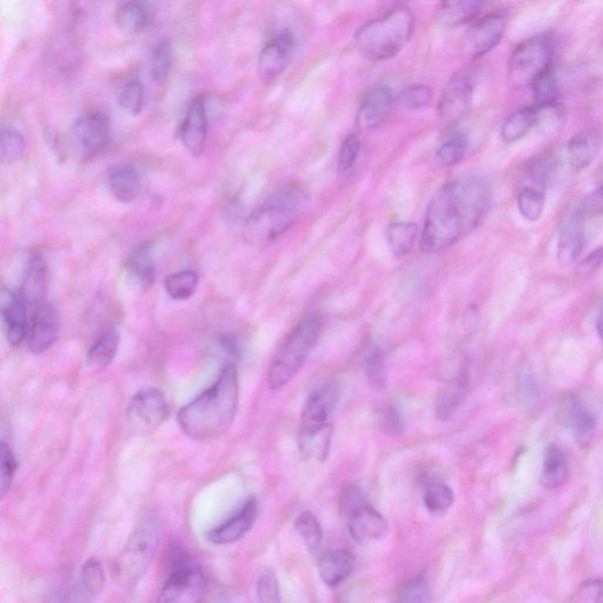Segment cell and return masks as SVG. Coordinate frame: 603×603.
<instances>
[{
  "label": "cell",
  "mask_w": 603,
  "mask_h": 603,
  "mask_svg": "<svg viewBox=\"0 0 603 603\" xmlns=\"http://www.w3.org/2000/svg\"><path fill=\"white\" fill-rule=\"evenodd\" d=\"M492 198L493 187L485 176L466 175L443 185L428 204L422 251L439 253L472 234L485 220Z\"/></svg>",
  "instance_id": "cell-1"
},
{
  "label": "cell",
  "mask_w": 603,
  "mask_h": 603,
  "mask_svg": "<svg viewBox=\"0 0 603 603\" xmlns=\"http://www.w3.org/2000/svg\"><path fill=\"white\" fill-rule=\"evenodd\" d=\"M240 402L235 364L228 363L217 381L178 413L182 432L194 440H212L231 427Z\"/></svg>",
  "instance_id": "cell-2"
},
{
  "label": "cell",
  "mask_w": 603,
  "mask_h": 603,
  "mask_svg": "<svg viewBox=\"0 0 603 603\" xmlns=\"http://www.w3.org/2000/svg\"><path fill=\"white\" fill-rule=\"evenodd\" d=\"M340 392L339 384L330 382L315 390L304 404L297 427V446L303 459H327L333 436L330 420L339 403Z\"/></svg>",
  "instance_id": "cell-3"
},
{
  "label": "cell",
  "mask_w": 603,
  "mask_h": 603,
  "mask_svg": "<svg viewBox=\"0 0 603 603\" xmlns=\"http://www.w3.org/2000/svg\"><path fill=\"white\" fill-rule=\"evenodd\" d=\"M415 16L407 6H397L356 32L354 43L364 58L387 61L399 53L413 35Z\"/></svg>",
  "instance_id": "cell-4"
},
{
  "label": "cell",
  "mask_w": 603,
  "mask_h": 603,
  "mask_svg": "<svg viewBox=\"0 0 603 603\" xmlns=\"http://www.w3.org/2000/svg\"><path fill=\"white\" fill-rule=\"evenodd\" d=\"M323 323L320 317L309 315L297 324L276 351L268 370V386L274 392L293 381L320 340Z\"/></svg>",
  "instance_id": "cell-5"
},
{
  "label": "cell",
  "mask_w": 603,
  "mask_h": 603,
  "mask_svg": "<svg viewBox=\"0 0 603 603\" xmlns=\"http://www.w3.org/2000/svg\"><path fill=\"white\" fill-rule=\"evenodd\" d=\"M308 196L298 185L290 184L271 195L249 220V227L263 240L273 241L286 233L306 209Z\"/></svg>",
  "instance_id": "cell-6"
},
{
  "label": "cell",
  "mask_w": 603,
  "mask_h": 603,
  "mask_svg": "<svg viewBox=\"0 0 603 603\" xmlns=\"http://www.w3.org/2000/svg\"><path fill=\"white\" fill-rule=\"evenodd\" d=\"M340 510L354 540L373 542L387 535L389 530L387 520L379 510L370 505L359 487L350 485L343 489Z\"/></svg>",
  "instance_id": "cell-7"
},
{
  "label": "cell",
  "mask_w": 603,
  "mask_h": 603,
  "mask_svg": "<svg viewBox=\"0 0 603 603\" xmlns=\"http://www.w3.org/2000/svg\"><path fill=\"white\" fill-rule=\"evenodd\" d=\"M553 44L547 35L526 39L508 59V78L518 88L530 86L543 72L552 68Z\"/></svg>",
  "instance_id": "cell-8"
},
{
  "label": "cell",
  "mask_w": 603,
  "mask_h": 603,
  "mask_svg": "<svg viewBox=\"0 0 603 603\" xmlns=\"http://www.w3.org/2000/svg\"><path fill=\"white\" fill-rule=\"evenodd\" d=\"M159 542V528L152 515L139 520L123 549L121 556L122 573L130 582L143 578L154 560Z\"/></svg>",
  "instance_id": "cell-9"
},
{
  "label": "cell",
  "mask_w": 603,
  "mask_h": 603,
  "mask_svg": "<svg viewBox=\"0 0 603 603\" xmlns=\"http://www.w3.org/2000/svg\"><path fill=\"white\" fill-rule=\"evenodd\" d=\"M110 141V119L102 111H86L71 125V147L82 161H90L101 155L109 147Z\"/></svg>",
  "instance_id": "cell-10"
},
{
  "label": "cell",
  "mask_w": 603,
  "mask_h": 603,
  "mask_svg": "<svg viewBox=\"0 0 603 603\" xmlns=\"http://www.w3.org/2000/svg\"><path fill=\"white\" fill-rule=\"evenodd\" d=\"M476 82V72L469 68L457 71L449 79L437 106V115L445 127H453L468 115L472 108Z\"/></svg>",
  "instance_id": "cell-11"
},
{
  "label": "cell",
  "mask_w": 603,
  "mask_h": 603,
  "mask_svg": "<svg viewBox=\"0 0 603 603\" xmlns=\"http://www.w3.org/2000/svg\"><path fill=\"white\" fill-rule=\"evenodd\" d=\"M207 581L201 569L180 561L165 581L156 603H202Z\"/></svg>",
  "instance_id": "cell-12"
},
{
  "label": "cell",
  "mask_w": 603,
  "mask_h": 603,
  "mask_svg": "<svg viewBox=\"0 0 603 603\" xmlns=\"http://www.w3.org/2000/svg\"><path fill=\"white\" fill-rule=\"evenodd\" d=\"M61 318L51 303L43 302L30 316L26 343L31 353L39 355L48 351L58 339Z\"/></svg>",
  "instance_id": "cell-13"
},
{
  "label": "cell",
  "mask_w": 603,
  "mask_h": 603,
  "mask_svg": "<svg viewBox=\"0 0 603 603\" xmlns=\"http://www.w3.org/2000/svg\"><path fill=\"white\" fill-rule=\"evenodd\" d=\"M295 51V37L282 31L263 46L258 56V74L265 82L273 81L287 70Z\"/></svg>",
  "instance_id": "cell-14"
},
{
  "label": "cell",
  "mask_w": 603,
  "mask_h": 603,
  "mask_svg": "<svg viewBox=\"0 0 603 603\" xmlns=\"http://www.w3.org/2000/svg\"><path fill=\"white\" fill-rule=\"evenodd\" d=\"M396 104L394 92L388 85H375L363 96L357 111V128L364 132L379 129L387 121Z\"/></svg>",
  "instance_id": "cell-15"
},
{
  "label": "cell",
  "mask_w": 603,
  "mask_h": 603,
  "mask_svg": "<svg viewBox=\"0 0 603 603\" xmlns=\"http://www.w3.org/2000/svg\"><path fill=\"white\" fill-rule=\"evenodd\" d=\"M209 118L207 105L201 96L192 98L183 117L180 137L184 148L194 157H200L207 145Z\"/></svg>",
  "instance_id": "cell-16"
},
{
  "label": "cell",
  "mask_w": 603,
  "mask_h": 603,
  "mask_svg": "<svg viewBox=\"0 0 603 603\" xmlns=\"http://www.w3.org/2000/svg\"><path fill=\"white\" fill-rule=\"evenodd\" d=\"M507 24V16L501 12L479 19L467 35V46L472 56L482 57L496 48L505 36Z\"/></svg>",
  "instance_id": "cell-17"
},
{
  "label": "cell",
  "mask_w": 603,
  "mask_h": 603,
  "mask_svg": "<svg viewBox=\"0 0 603 603\" xmlns=\"http://www.w3.org/2000/svg\"><path fill=\"white\" fill-rule=\"evenodd\" d=\"M131 420L142 423L148 429L162 426L169 416V404L156 388H145L132 397L129 406Z\"/></svg>",
  "instance_id": "cell-18"
},
{
  "label": "cell",
  "mask_w": 603,
  "mask_h": 603,
  "mask_svg": "<svg viewBox=\"0 0 603 603\" xmlns=\"http://www.w3.org/2000/svg\"><path fill=\"white\" fill-rule=\"evenodd\" d=\"M257 514V500L251 498L222 525L211 529L207 534V540L216 546L231 545V543L241 540L255 525Z\"/></svg>",
  "instance_id": "cell-19"
},
{
  "label": "cell",
  "mask_w": 603,
  "mask_h": 603,
  "mask_svg": "<svg viewBox=\"0 0 603 603\" xmlns=\"http://www.w3.org/2000/svg\"><path fill=\"white\" fill-rule=\"evenodd\" d=\"M2 320L6 340L11 346H21L28 336L30 322L28 303L24 301L21 294L4 291Z\"/></svg>",
  "instance_id": "cell-20"
},
{
  "label": "cell",
  "mask_w": 603,
  "mask_h": 603,
  "mask_svg": "<svg viewBox=\"0 0 603 603\" xmlns=\"http://www.w3.org/2000/svg\"><path fill=\"white\" fill-rule=\"evenodd\" d=\"M586 218L576 208L562 222L558 240V260L562 265H572L579 260L585 248Z\"/></svg>",
  "instance_id": "cell-21"
},
{
  "label": "cell",
  "mask_w": 603,
  "mask_h": 603,
  "mask_svg": "<svg viewBox=\"0 0 603 603\" xmlns=\"http://www.w3.org/2000/svg\"><path fill=\"white\" fill-rule=\"evenodd\" d=\"M563 420L573 430L579 447H591L596 433V419L591 410L581 402L578 396L571 394L563 401Z\"/></svg>",
  "instance_id": "cell-22"
},
{
  "label": "cell",
  "mask_w": 603,
  "mask_h": 603,
  "mask_svg": "<svg viewBox=\"0 0 603 603\" xmlns=\"http://www.w3.org/2000/svg\"><path fill=\"white\" fill-rule=\"evenodd\" d=\"M603 135L598 129H588L575 135L567 145L569 164L574 171L586 170L599 156Z\"/></svg>",
  "instance_id": "cell-23"
},
{
  "label": "cell",
  "mask_w": 603,
  "mask_h": 603,
  "mask_svg": "<svg viewBox=\"0 0 603 603\" xmlns=\"http://www.w3.org/2000/svg\"><path fill=\"white\" fill-rule=\"evenodd\" d=\"M108 187L111 195L121 203H131L141 194V174L134 163L121 162L109 171Z\"/></svg>",
  "instance_id": "cell-24"
},
{
  "label": "cell",
  "mask_w": 603,
  "mask_h": 603,
  "mask_svg": "<svg viewBox=\"0 0 603 603\" xmlns=\"http://www.w3.org/2000/svg\"><path fill=\"white\" fill-rule=\"evenodd\" d=\"M355 565L356 559L353 553L346 549H335L321 556L317 569L324 585L337 587L353 574Z\"/></svg>",
  "instance_id": "cell-25"
},
{
  "label": "cell",
  "mask_w": 603,
  "mask_h": 603,
  "mask_svg": "<svg viewBox=\"0 0 603 603\" xmlns=\"http://www.w3.org/2000/svg\"><path fill=\"white\" fill-rule=\"evenodd\" d=\"M48 290V265L41 254L32 255L26 265L23 284L19 294L24 301L37 307L44 302Z\"/></svg>",
  "instance_id": "cell-26"
},
{
  "label": "cell",
  "mask_w": 603,
  "mask_h": 603,
  "mask_svg": "<svg viewBox=\"0 0 603 603\" xmlns=\"http://www.w3.org/2000/svg\"><path fill=\"white\" fill-rule=\"evenodd\" d=\"M119 331L116 327L105 328L96 336L95 342L90 347L86 361L92 370L103 371L114 362L117 355Z\"/></svg>",
  "instance_id": "cell-27"
},
{
  "label": "cell",
  "mask_w": 603,
  "mask_h": 603,
  "mask_svg": "<svg viewBox=\"0 0 603 603\" xmlns=\"http://www.w3.org/2000/svg\"><path fill=\"white\" fill-rule=\"evenodd\" d=\"M568 460L563 450L556 446H548L543 456L541 486L546 490H556L565 485L568 479Z\"/></svg>",
  "instance_id": "cell-28"
},
{
  "label": "cell",
  "mask_w": 603,
  "mask_h": 603,
  "mask_svg": "<svg viewBox=\"0 0 603 603\" xmlns=\"http://www.w3.org/2000/svg\"><path fill=\"white\" fill-rule=\"evenodd\" d=\"M128 275L132 283L141 290L154 286L156 280V264L148 245H141L129 257Z\"/></svg>",
  "instance_id": "cell-29"
},
{
  "label": "cell",
  "mask_w": 603,
  "mask_h": 603,
  "mask_svg": "<svg viewBox=\"0 0 603 603\" xmlns=\"http://www.w3.org/2000/svg\"><path fill=\"white\" fill-rule=\"evenodd\" d=\"M483 3L477 0H456L445 2L437 8V21L448 28H455L469 22L480 15Z\"/></svg>",
  "instance_id": "cell-30"
},
{
  "label": "cell",
  "mask_w": 603,
  "mask_h": 603,
  "mask_svg": "<svg viewBox=\"0 0 603 603\" xmlns=\"http://www.w3.org/2000/svg\"><path fill=\"white\" fill-rule=\"evenodd\" d=\"M115 19L118 28L123 32L129 33V35H137V33L148 28L151 21V11L147 3H122L116 10Z\"/></svg>",
  "instance_id": "cell-31"
},
{
  "label": "cell",
  "mask_w": 603,
  "mask_h": 603,
  "mask_svg": "<svg viewBox=\"0 0 603 603\" xmlns=\"http://www.w3.org/2000/svg\"><path fill=\"white\" fill-rule=\"evenodd\" d=\"M468 377L467 371L456 377L448 384V387L441 392L436 401V416L441 421L452 419L456 410L460 408L465 400L467 393Z\"/></svg>",
  "instance_id": "cell-32"
},
{
  "label": "cell",
  "mask_w": 603,
  "mask_h": 603,
  "mask_svg": "<svg viewBox=\"0 0 603 603\" xmlns=\"http://www.w3.org/2000/svg\"><path fill=\"white\" fill-rule=\"evenodd\" d=\"M536 123V108L535 106H527L522 108L513 115H510L506 122L503 123L501 135L503 141L514 143L525 137L530 130L535 128Z\"/></svg>",
  "instance_id": "cell-33"
},
{
  "label": "cell",
  "mask_w": 603,
  "mask_h": 603,
  "mask_svg": "<svg viewBox=\"0 0 603 603\" xmlns=\"http://www.w3.org/2000/svg\"><path fill=\"white\" fill-rule=\"evenodd\" d=\"M419 236V227L410 222H394L388 225L386 231L390 250L397 257L407 255L413 249Z\"/></svg>",
  "instance_id": "cell-34"
},
{
  "label": "cell",
  "mask_w": 603,
  "mask_h": 603,
  "mask_svg": "<svg viewBox=\"0 0 603 603\" xmlns=\"http://www.w3.org/2000/svg\"><path fill=\"white\" fill-rule=\"evenodd\" d=\"M469 138L463 131H456L436 151V163L442 168H452L467 155Z\"/></svg>",
  "instance_id": "cell-35"
},
{
  "label": "cell",
  "mask_w": 603,
  "mask_h": 603,
  "mask_svg": "<svg viewBox=\"0 0 603 603\" xmlns=\"http://www.w3.org/2000/svg\"><path fill=\"white\" fill-rule=\"evenodd\" d=\"M455 495L453 489L440 481L427 483L423 493V502L430 513L441 514L454 505Z\"/></svg>",
  "instance_id": "cell-36"
},
{
  "label": "cell",
  "mask_w": 603,
  "mask_h": 603,
  "mask_svg": "<svg viewBox=\"0 0 603 603\" xmlns=\"http://www.w3.org/2000/svg\"><path fill=\"white\" fill-rule=\"evenodd\" d=\"M198 286V274L194 270H183L165 278L164 287L172 300H188Z\"/></svg>",
  "instance_id": "cell-37"
},
{
  "label": "cell",
  "mask_w": 603,
  "mask_h": 603,
  "mask_svg": "<svg viewBox=\"0 0 603 603\" xmlns=\"http://www.w3.org/2000/svg\"><path fill=\"white\" fill-rule=\"evenodd\" d=\"M546 205V191L533 187H523L518 196V208L526 221H539Z\"/></svg>",
  "instance_id": "cell-38"
},
{
  "label": "cell",
  "mask_w": 603,
  "mask_h": 603,
  "mask_svg": "<svg viewBox=\"0 0 603 603\" xmlns=\"http://www.w3.org/2000/svg\"><path fill=\"white\" fill-rule=\"evenodd\" d=\"M536 123L535 128L539 134L549 136L556 134L566 121V110L558 104L547 106H535Z\"/></svg>",
  "instance_id": "cell-39"
},
{
  "label": "cell",
  "mask_w": 603,
  "mask_h": 603,
  "mask_svg": "<svg viewBox=\"0 0 603 603\" xmlns=\"http://www.w3.org/2000/svg\"><path fill=\"white\" fill-rule=\"evenodd\" d=\"M536 106H547L559 103L560 88L552 68L543 72L532 85Z\"/></svg>",
  "instance_id": "cell-40"
},
{
  "label": "cell",
  "mask_w": 603,
  "mask_h": 603,
  "mask_svg": "<svg viewBox=\"0 0 603 603\" xmlns=\"http://www.w3.org/2000/svg\"><path fill=\"white\" fill-rule=\"evenodd\" d=\"M295 529L304 541L308 551L313 554L317 553L322 545L323 532L316 516L308 510L301 513L296 518Z\"/></svg>",
  "instance_id": "cell-41"
},
{
  "label": "cell",
  "mask_w": 603,
  "mask_h": 603,
  "mask_svg": "<svg viewBox=\"0 0 603 603\" xmlns=\"http://www.w3.org/2000/svg\"><path fill=\"white\" fill-rule=\"evenodd\" d=\"M118 102L131 115H139L145 105V88L139 79H130L119 91Z\"/></svg>",
  "instance_id": "cell-42"
},
{
  "label": "cell",
  "mask_w": 603,
  "mask_h": 603,
  "mask_svg": "<svg viewBox=\"0 0 603 603\" xmlns=\"http://www.w3.org/2000/svg\"><path fill=\"white\" fill-rule=\"evenodd\" d=\"M26 142L24 136L16 129L8 128L2 132V142H0V154L2 161L6 164H13L21 161L25 154Z\"/></svg>",
  "instance_id": "cell-43"
},
{
  "label": "cell",
  "mask_w": 603,
  "mask_h": 603,
  "mask_svg": "<svg viewBox=\"0 0 603 603\" xmlns=\"http://www.w3.org/2000/svg\"><path fill=\"white\" fill-rule=\"evenodd\" d=\"M556 168L552 156H541L530 163L527 170V187L538 188L546 191L548 181L551 180Z\"/></svg>",
  "instance_id": "cell-44"
},
{
  "label": "cell",
  "mask_w": 603,
  "mask_h": 603,
  "mask_svg": "<svg viewBox=\"0 0 603 603\" xmlns=\"http://www.w3.org/2000/svg\"><path fill=\"white\" fill-rule=\"evenodd\" d=\"M171 46L167 39L158 42L151 53V74L155 81L163 84L167 81L171 69Z\"/></svg>",
  "instance_id": "cell-45"
},
{
  "label": "cell",
  "mask_w": 603,
  "mask_h": 603,
  "mask_svg": "<svg viewBox=\"0 0 603 603\" xmlns=\"http://www.w3.org/2000/svg\"><path fill=\"white\" fill-rule=\"evenodd\" d=\"M433 92L427 85H412L404 89L396 103L406 110H421L432 102Z\"/></svg>",
  "instance_id": "cell-46"
},
{
  "label": "cell",
  "mask_w": 603,
  "mask_h": 603,
  "mask_svg": "<svg viewBox=\"0 0 603 603\" xmlns=\"http://www.w3.org/2000/svg\"><path fill=\"white\" fill-rule=\"evenodd\" d=\"M105 583L104 569L97 559H89L82 568V585L89 596L98 595L102 592Z\"/></svg>",
  "instance_id": "cell-47"
},
{
  "label": "cell",
  "mask_w": 603,
  "mask_h": 603,
  "mask_svg": "<svg viewBox=\"0 0 603 603\" xmlns=\"http://www.w3.org/2000/svg\"><path fill=\"white\" fill-rule=\"evenodd\" d=\"M0 466H2V477H0V494L5 498L12 486L17 472V460L11 447L6 442L0 443Z\"/></svg>",
  "instance_id": "cell-48"
},
{
  "label": "cell",
  "mask_w": 603,
  "mask_h": 603,
  "mask_svg": "<svg viewBox=\"0 0 603 603\" xmlns=\"http://www.w3.org/2000/svg\"><path fill=\"white\" fill-rule=\"evenodd\" d=\"M361 151V141L356 135H349L344 139L339 157H337V170L340 174H347L351 168L354 167L357 158H359Z\"/></svg>",
  "instance_id": "cell-49"
},
{
  "label": "cell",
  "mask_w": 603,
  "mask_h": 603,
  "mask_svg": "<svg viewBox=\"0 0 603 603\" xmlns=\"http://www.w3.org/2000/svg\"><path fill=\"white\" fill-rule=\"evenodd\" d=\"M366 368L371 386L376 389H383L384 384H386V369H384V359L380 349H370Z\"/></svg>",
  "instance_id": "cell-50"
},
{
  "label": "cell",
  "mask_w": 603,
  "mask_h": 603,
  "mask_svg": "<svg viewBox=\"0 0 603 603\" xmlns=\"http://www.w3.org/2000/svg\"><path fill=\"white\" fill-rule=\"evenodd\" d=\"M258 603H281L280 583L273 572L264 573L257 582Z\"/></svg>",
  "instance_id": "cell-51"
},
{
  "label": "cell",
  "mask_w": 603,
  "mask_h": 603,
  "mask_svg": "<svg viewBox=\"0 0 603 603\" xmlns=\"http://www.w3.org/2000/svg\"><path fill=\"white\" fill-rule=\"evenodd\" d=\"M574 603H603V578L589 579L575 592Z\"/></svg>",
  "instance_id": "cell-52"
},
{
  "label": "cell",
  "mask_w": 603,
  "mask_h": 603,
  "mask_svg": "<svg viewBox=\"0 0 603 603\" xmlns=\"http://www.w3.org/2000/svg\"><path fill=\"white\" fill-rule=\"evenodd\" d=\"M377 421L380 423L382 432L389 436H396L402 433V416L399 413V410L393 406L382 407L379 410V417H377Z\"/></svg>",
  "instance_id": "cell-53"
},
{
  "label": "cell",
  "mask_w": 603,
  "mask_h": 603,
  "mask_svg": "<svg viewBox=\"0 0 603 603\" xmlns=\"http://www.w3.org/2000/svg\"><path fill=\"white\" fill-rule=\"evenodd\" d=\"M578 210L586 218L596 217L603 214V185L583 198Z\"/></svg>",
  "instance_id": "cell-54"
},
{
  "label": "cell",
  "mask_w": 603,
  "mask_h": 603,
  "mask_svg": "<svg viewBox=\"0 0 603 603\" xmlns=\"http://www.w3.org/2000/svg\"><path fill=\"white\" fill-rule=\"evenodd\" d=\"M603 265V247L596 249L592 254H589L585 260H583L578 269V274L582 277L591 276L596 270L601 268Z\"/></svg>",
  "instance_id": "cell-55"
},
{
  "label": "cell",
  "mask_w": 603,
  "mask_h": 603,
  "mask_svg": "<svg viewBox=\"0 0 603 603\" xmlns=\"http://www.w3.org/2000/svg\"><path fill=\"white\" fill-rule=\"evenodd\" d=\"M595 328L596 333H598L599 339L603 346V308L600 310L598 316H596Z\"/></svg>",
  "instance_id": "cell-56"
}]
</instances>
